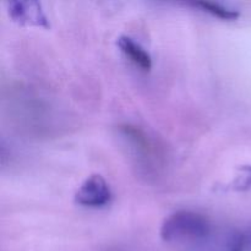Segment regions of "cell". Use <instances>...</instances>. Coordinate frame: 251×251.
Wrapping results in <instances>:
<instances>
[{
  "label": "cell",
  "instance_id": "cell-6",
  "mask_svg": "<svg viewBox=\"0 0 251 251\" xmlns=\"http://www.w3.org/2000/svg\"><path fill=\"white\" fill-rule=\"evenodd\" d=\"M230 251H244V238L238 237L232 244Z\"/></svg>",
  "mask_w": 251,
  "mask_h": 251
},
{
  "label": "cell",
  "instance_id": "cell-3",
  "mask_svg": "<svg viewBox=\"0 0 251 251\" xmlns=\"http://www.w3.org/2000/svg\"><path fill=\"white\" fill-rule=\"evenodd\" d=\"M9 15L14 21L26 26H36L48 28L49 22L42 6L37 1H11L7 4Z\"/></svg>",
  "mask_w": 251,
  "mask_h": 251
},
{
  "label": "cell",
  "instance_id": "cell-4",
  "mask_svg": "<svg viewBox=\"0 0 251 251\" xmlns=\"http://www.w3.org/2000/svg\"><path fill=\"white\" fill-rule=\"evenodd\" d=\"M120 50L141 70L149 71L152 68V58L137 42L129 36H120L117 41Z\"/></svg>",
  "mask_w": 251,
  "mask_h": 251
},
{
  "label": "cell",
  "instance_id": "cell-1",
  "mask_svg": "<svg viewBox=\"0 0 251 251\" xmlns=\"http://www.w3.org/2000/svg\"><path fill=\"white\" fill-rule=\"evenodd\" d=\"M211 223L206 216L190 210H180L169 215L161 227V237L166 242L199 240L207 237Z\"/></svg>",
  "mask_w": 251,
  "mask_h": 251
},
{
  "label": "cell",
  "instance_id": "cell-2",
  "mask_svg": "<svg viewBox=\"0 0 251 251\" xmlns=\"http://www.w3.org/2000/svg\"><path fill=\"white\" fill-rule=\"evenodd\" d=\"M112 200V190L100 174L88 176L75 194V202L85 207L98 208L108 205Z\"/></svg>",
  "mask_w": 251,
  "mask_h": 251
},
{
  "label": "cell",
  "instance_id": "cell-5",
  "mask_svg": "<svg viewBox=\"0 0 251 251\" xmlns=\"http://www.w3.org/2000/svg\"><path fill=\"white\" fill-rule=\"evenodd\" d=\"M194 6L200 7L203 11L208 12L212 16L218 17L221 20H227V21H233V20H237L239 17V11L232 7L225 6L222 4H218V2H212V1H198L194 2Z\"/></svg>",
  "mask_w": 251,
  "mask_h": 251
}]
</instances>
